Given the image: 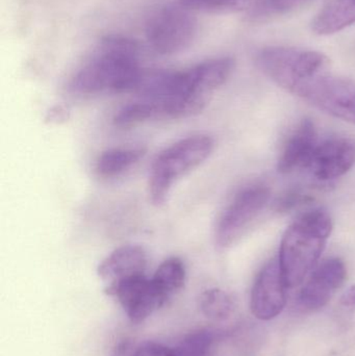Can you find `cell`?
Returning <instances> with one entry per match:
<instances>
[{
    "mask_svg": "<svg viewBox=\"0 0 355 356\" xmlns=\"http://www.w3.org/2000/svg\"><path fill=\"white\" fill-rule=\"evenodd\" d=\"M187 277L185 264L179 257H170L160 264L152 280L169 299L179 292Z\"/></svg>",
    "mask_w": 355,
    "mask_h": 356,
    "instance_id": "17",
    "label": "cell"
},
{
    "mask_svg": "<svg viewBox=\"0 0 355 356\" xmlns=\"http://www.w3.org/2000/svg\"><path fill=\"white\" fill-rule=\"evenodd\" d=\"M141 147L114 148L106 150L96 162V171L101 177H118L139 163L145 156Z\"/></svg>",
    "mask_w": 355,
    "mask_h": 356,
    "instance_id": "15",
    "label": "cell"
},
{
    "mask_svg": "<svg viewBox=\"0 0 355 356\" xmlns=\"http://www.w3.org/2000/svg\"><path fill=\"white\" fill-rule=\"evenodd\" d=\"M287 288L279 259L269 261L256 276L252 288L250 307L254 317L263 321L277 317L287 303Z\"/></svg>",
    "mask_w": 355,
    "mask_h": 356,
    "instance_id": "8",
    "label": "cell"
},
{
    "mask_svg": "<svg viewBox=\"0 0 355 356\" xmlns=\"http://www.w3.org/2000/svg\"><path fill=\"white\" fill-rule=\"evenodd\" d=\"M198 23L191 10L167 6L156 10L146 24V39L160 56H172L189 48L197 35Z\"/></svg>",
    "mask_w": 355,
    "mask_h": 356,
    "instance_id": "5",
    "label": "cell"
},
{
    "mask_svg": "<svg viewBox=\"0 0 355 356\" xmlns=\"http://www.w3.org/2000/svg\"><path fill=\"white\" fill-rule=\"evenodd\" d=\"M311 1L313 0H258L246 12V18L252 23L268 22L279 17L291 14Z\"/></svg>",
    "mask_w": 355,
    "mask_h": 356,
    "instance_id": "16",
    "label": "cell"
},
{
    "mask_svg": "<svg viewBox=\"0 0 355 356\" xmlns=\"http://www.w3.org/2000/svg\"><path fill=\"white\" fill-rule=\"evenodd\" d=\"M318 146L316 127L306 118L289 136L277 162L281 175H290L299 168H306Z\"/></svg>",
    "mask_w": 355,
    "mask_h": 356,
    "instance_id": "11",
    "label": "cell"
},
{
    "mask_svg": "<svg viewBox=\"0 0 355 356\" xmlns=\"http://www.w3.org/2000/svg\"><path fill=\"white\" fill-rule=\"evenodd\" d=\"M258 69L279 87L302 97L319 76L331 71V60L322 52L272 46L256 56Z\"/></svg>",
    "mask_w": 355,
    "mask_h": 356,
    "instance_id": "3",
    "label": "cell"
},
{
    "mask_svg": "<svg viewBox=\"0 0 355 356\" xmlns=\"http://www.w3.org/2000/svg\"><path fill=\"white\" fill-rule=\"evenodd\" d=\"M147 261V253L143 247L123 245L101 261L97 269L98 276L106 286H113L126 278L145 274Z\"/></svg>",
    "mask_w": 355,
    "mask_h": 356,
    "instance_id": "12",
    "label": "cell"
},
{
    "mask_svg": "<svg viewBox=\"0 0 355 356\" xmlns=\"http://www.w3.org/2000/svg\"><path fill=\"white\" fill-rule=\"evenodd\" d=\"M270 199V190L254 184L240 191L221 213L216 228L215 242L220 249L236 244L251 225Z\"/></svg>",
    "mask_w": 355,
    "mask_h": 356,
    "instance_id": "6",
    "label": "cell"
},
{
    "mask_svg": "<svg viewBox=\"0 0 355 356\" xmlns=\"http://www.w3.org/2000/svg\"><path fill=\"white\" fill-rule=\"evenodd\" d=\"M121 356H177L175 349L158 344L156 342H146L135 347L131 353H126Z\"/></svg>",
    "mask_w": 355,
    "mask_h": 356,
    "instance_id": "22",
    "label": "cell"
},
{
    "mask_svg": "<svg viewBox=\"0 0 355 356\" xmlns=\"http://www.w3.org/2000/svg\"><path fill=\"white\" fill-rule=\"evenodd\" d=\"M355 24V0H331L312 21L316 35H329Z\"/></svg>",
    "mask_w": 355,
    "mask_h": 356,
    "instance_id": "14",
    "label": "cell"
},
{
    "mask_svg": "<svg viewBox=\"0 0 355 356\" xmlns=\"http://www.w3.org/2000/svg\"><path fill=\"white\" fill-rule=\"evenodd\" d=\"M106 293L116 297L129 319L135 324L145 321L169 300L152 277H147L146 274L133 276L106 286Z\"/></svg>",
    "mask_w": 355,
    "mask_h": 356,
    "instance_id": "7",
    "label": "cell"
},
{
    "mask_svg": "<svg viewBox=\"0 0 355 356\" xmlns=\"http://www.w3.org/2000/svg\"><path fill=\"white\" fill-rule=\"evenodd\" d=\"M355 166V140L333 138L318 144L306 168L321 181L337 179Z\"/></svg>",
    "mask_w": 355,
    "mask_h": 356,
    "instance_id": "10",
    "label": "cell"
},
{
    "mask_svg": "<svg viewBox=\"0 0 355 356\" xmlns=\"http://www.w3.org/2000/svg\"><path fill=\"white\" fill-rule=\"evenodd\" d=\"M199 307L202 314L208 319L224 321L235 311V301L225 291L210 289L202 293Z\"/></svg>",
    "mask_w": 355,
    "mask_h": 356,
    "instance_id": "18",
    "label": "cell"
},
{
    "mask_svg": "<svg viewBox=\"0 0 355 356\" xmlns=\"http://www.w3.org/2000/svg\"><path fill=\"white\" fill-rule=\"evenodd\" d=\"M210 136L196 135L179 140L163 150L152 163L149 195L156 207L165 204L174 184L204 164L214 150Z\"/></svg>",
    "mask_w": 355,
    "mask_h": 356,
    "instance_id": "4",
    "label": "cell"
},
{
    "mask_svg": "<svg viewBox=\"0 0 355 356\" xmlns=\"http://www.w3.org/2000/svg\"><path fill=\"white\" fill-rule=\"evenodd\" d=\"M313 200L312 197L308 194L300 191L299 188H292L283 193L281 196L275 200L274 209L277 213H290L298 207L306 204Z\"/></svg>",
    "mask_w": 355,
    "mask_h": 356,
    "instance_id": "21",
    "label": "cell"
},
{
    "mask_svg": "<svg viewBox=\"0 0 355 356\" xmlns=\"http://www.w3.org/2000/svg\"><path fill=\"white\" fill-rule=\"evenodd\" d=\"M347 276L345 264L331 257L316 266L298 297L300 307L308 311L322 309L343 286Z\"/></svg>",
    "mask_w": 355,
    "mask_h": 356,
    "instance_id": "9",
    "label": "cell"
},
{
    "mask_svg": "<svg viewBox=\"0 0 355 356\" xmlns=\"http://www.w3.org/2000/svg\"><path fill=\"white\" fill-rule=\"evenodd\" d=\"M69 116V111L62 106H56L52 108L49 112L47 113V119L49 122L58 123L60 121L66 120Z\"/></svg>",
    "mask_w": 355,
    "mask_h": 356,
    "instance_id": "23",
    "label": "cell"
},
{
    "mask_svg": "<svg viewBox=\"0 0 355 356\" xmlns=\"http://www.w3.org/2000/svg\"><path fill=\"white\" fill-rule=\"evenodd\" d=\"M333 228L331 215L323 209L302 213L287 228L281 238L279 264L288 288L299 286L312 273Z\"/></svg>",
    "mask_w": 355,
    "mask_h": 356,
    "instance_id": "2",
    "label": "cell"
},
{
    "mask_svg": "<svg viewBox=\"0 0 355 356\" xmlns=\"http://www.w3.org/2000/svg\"><path fill=\"white\" fill-rule=\"evenodd\" d=\"M140 58L141 46L137 41L124 35H106L73 77L71 91L79 95L133 93L144 71Z\"/></svg>",
    "mask_w": 355,
    "mask_h": 356,
    "instance_id": "1",
    "label": "cell"
},
{
    "mask_svg": "<svg viewBox=\"0 0 355 356\" xmlns=\"http://www.w3.org/2000/svg\"><path fill=\"white\" fill-rule=\"evenodd\" d=\"M235 69V60L217 58L204 60L185 70L192 93L210 102L213 93L226 83Z\"/></svg>",
    "mask_w": 355,
    "mask_h": 356,
    "instance_id": "13",
    "label": "cell"
},
{
    "mask_svg": "<svg viewBox=\"0 0 355 356\" xmlns=\"http://www.w3.org/2000/svg\"><path fill=\"white\" fill-rule=\"evenodd\" d=\"M254 3L256 0H179V4L191 12L204 13L247 12Z\"/></svg>",
    "mask_w": 355,
    "mask_h": 356,
    "instance_id": "19",
    "label": "cell"
},
{
    "mask_svg": "<svg viewBox=\"0 0 355 356\" xmlns=\"http://www.w3.org/2000/svg\"><path fill=\"white\" fill-rule=\"evenodd\" d=\"M216 338L212 330H198L189 334L175 351L177 356H210Z\"/></svg>",
    "mask_w": 355,
    "mask_h": 356,
    "instance_id": "20",
    "label": "cell"
},
{
    "mask_svg": "<svg viewBox=\"0 0 355 356\" xmlns=\"http://www.w3.org/2000/svg\"><path fill=\"white\" fill-rule=\"evenodd\" d=\"M341 305L345 307H355V284L347 289L342 295Z\"/></svg>",
    "mask_w": 355,
    "mask_h": 356,
    "instance_id": "24",
    "label": "cell"
}]
</instances>
